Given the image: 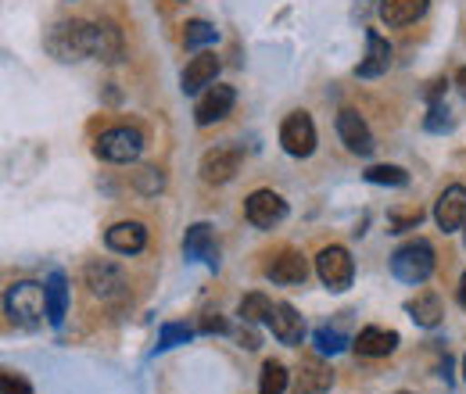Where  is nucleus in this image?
<instances>
[{
	"mask_svg": "<svg viewBox=\"0 0 466 394\" xmlns=\"http://www.w3.org/2000/svg\"><path fill=\"white\" fill-rule=\"evenodd\" d=\"M391 44L380 36V33H366V57L355 65V76L359 79H377V76H384L388 68H391Z\"/></svg>",
	"mask_w": 466,
	"mask_h": 394,
	"instance_id": "16",
	"label": "nucleus"
},
{
	"mask_svg": "<svg viewBox=\"0 0 466 394\" xmlns=\"http://www.w3.org/2000/svg\"><path fill=\"white\" fill-rule=\"evenodd\" d=\"M44 287H47V323H51V327H61V319H65V312H68V280H65L61 269H55Z\"/></svg>",
	"mask_w": 466,
	"mask_h": 394,
	"instance_id": "23",
	"label": "nucleus"
},
{
	"mask_svg": "<svg viewBox=\"0 0 466 394\" xmlns=\"http://www.w3.org/2000/svg\"><path fill=\"white\" fill-rule=\"evenodd\" d=\"M463 380H466V359H463Z\"/></svg>",
	"mask_w": 466,
	"mask_h": 394,
	"instance_id": "38",
	"label": "nucleus"
},
{
	"mask_svg": "<svg viewBox=\"0 0 466 394\" xmlns=\"http://www.w3.org/2000/svg\"><path fill=\"white\" fill-rule=\"evenodd\" d=\"M338 136H341V144L349 147L351 155H359V158H370L373 147H377L366 118L355 112V108H341L338 112Z\"/></svg>",
	"mask_w": 466,
	"mask_h": 394,
	"instance_id": "10",
	"label": "nucleus"
},
{
	"mask_svg": "<svg viewBox=\"0 0 466 394\" xmlns=\"http://www.w3.org/2000/svg\"><path fill=\"white\" fill-rule=\"evenodd\" d=\"M4 316L18 330H36L47 316V287L33 280H18L4 290Z\"/></svg>",
	"mask_w": 466,
	"mask_h": 394,
	"instance_id": "1",
	"label": "nucleus"
},
{
	"mask_svg": "<svg viewBox=\"0 0 466 394\" xmlns=\"http://www.w3.org/2000/svg\"><path fill=\"white\" fill-rule=\"evenodd\" d=\"M94 155L101 162H112V166H129L144 155V133L133 129V126H112L97 136L94 144Z\"/></svg>",
	"mask_w": 466,
	"mask_h": 394,
	"instance_id": "4",
	"label": "nucleus"
},
{
	"mask_svg": "<svg viewBox=\"0 0 466 394\" xmlns=\"http://www.w3.org/2000/svg\"><path fill=\"white\" fill-rule=\"evenodd\" d=\"M201 334H230V323L223 319V316H216V312H208L205 319H201V327H198Z\"/></svg>",
	"mask_w": 466,
	"mask_h": 394,
	"instance_id": "34",
	"label": "nucleus"
},
{
	"mask_svg": "<svg viewBox=\"0 0 466 394\" xmlns=\"http://www.w3.org/2000/svg\"><path fill=\"white\" fill-rule=\"evenodd\" d=\"M94 57L101 61H122V33L112 22H97L94 25Z\"/></svg>",
	"mask_w": 466,
	"mask_h": 394,
	"instance_id": "24",
	"label": "nucleus"
},
{
	"mask_svg": "<svg viewBox=\"0 0 466 394\" xmlns=\"http://www.w3.org/2000/svg\"><path fill=\"white\" fill-rule=\"evenodd\" d=\"M216 40H219V29H216L212 22L194 18V22H187V29H183V44H187V51L208 47V44H216Z\"/></svg>",
	"mask_w": 466,
	"mask_h": 394,
	"instance_id": "27",
	"label": "nucleus"
},
{
	"mask_svg": "<svg viewBox=\"0 0 466 394\" xmlns=\"http://www.w3.org/2000/svg\"><path fill=\"white\" fill-rule=\"evenodd\" d=\"M190 338H194V327H187V323H166V327L158 330V348H155V351L179 348V344H187Z\"/></svg>",
	"mask_w": 466,
	"mask_h": 394,
	"instance_id": "30",
	"label": "nucleus"
},
{
	"mask_svg": "<svg viewBox=\"0 0 466 394\" xmlns=\"http://www.w3.org/2000/svg\"><path fill=\"white\" fill-rule=\"evenodd\" d=\"M244 166V151L237 147V144H219V147H212V151H205L201 155V179L205 183H212V187H223V183H230L233 176L240 172Z\"/></svg>",
	"mask_w": 466,
	"mask_h": 394,
	"instance_id": "6",
	"label": "nucleus"
},
{
	"mask_svg": "<svg viewBox=\"0 0 466 394\" xmlns=\"http://www.w3.org/2000/svg\"><path fill=\"white\" fill-rule=\"evenodd\" d=\"M183 255H187V262H205L208 269H219V248H216V233H212V226L208 223L187 226Z\"/></svg>",
	"mask_w": 466,
	"mask_h": 394,
	"instance_id": "12",
	"label": "nucleus"
},
{
	"mask_svg": "<svg viewBox=\"0 0 466 394\" xmlns=\"http://www.w3.org/2000/svg\"><path fill=\"white\" fill-rule=\"evenodd\" d=\"M280 147L291 158H309L316 151V122L309 112H291L280 126Z\"/></svg>",
	"mask_w": 466,
	"mask_h": 394,
	"instance_id": "7",
	"label": "nucleus"
},
{
	"mask_svg": "<svg viewBox=\"0 0 466 394\" xmlns=\"http://www.w3.org/2000/svg\"><path fill=\"white\" fill-rule=\"evenodd\" d=\"M266 277L273 283H280V287H298V283L309 280V262H305V255L301 251H280L269 266H266Z\"/></svg>",
	"mask_w": 466,
	"mask_h": 394,
	"instance_id": "17",
	"label": "nucleus"
},
{
	"mask_svg": "<svg viewBox=\"0 0 466 394\" xmlns=\"http://www.w3.org/2000/svg\"><path fill=\"white\" fill-rule=\"evenodd\" d=\"M452 126V118H449V112H445V105H431V118H427V129L431 133H441V129H449Z\"/></svg>",
	"mask_w": 466,
	"mask_h": 394,
	"instance_id": "33",
	"label": "nucleus"
},
{
	"mask_svg": "<svg viewBox=\"0 0 466 394\" xmlns=\"http://www.w3.org/2000/svg\"><path fill=\"white\" fill-rule=\"evenodd\" d=\"M406 312L416 327L434 330V327L441 323V316H445V305H441V298H438L434 290H423V294H416L412 301H406Z\"/></svg>",
	"mask_w": 466,
	"mask_h": 394,
	"instance_id": "22",
	"label": "nucleus"
},
{
	"mask_svg": "<svg viewBox=\"0 0 466 394\" xmlns=\"http://www.w3.org/2000/svg\"><path fill=\"white\" fill-rule=\"evenodd\" d=\"M312 344H316L319 355H341L345 348H351L349 334H345L341 327H319V330L312 334Z\"/></svg>",
	"mask_w": 466,
	"mask_h": 394,
	"instance_id": "25",
	"label": "nucleus"
},
{
	"mask_svg": "<svg viewBox=\"0 0 466 394\" xmlns=\"http://www.w3.org/2000/svg\"><path fill=\"white\" fill-rule=\"evenodd\" d=\"M288 380H291V373H288V366L284 362H266L262 366V380H258V394H284L288 391Z\"/></svg>",
	"mask_w": 466,
	"mask_h": 394,
	"instance_id": "26",
	"label": "nucleus"
},
{
	"mask_svg": "<svg viewBox=\"0 0 466 394\" xmlns=\"http://www.w3.org/2000/svg\"><path fill=\"white\" fill-rule=\"evenodd\" d=\"M463 229H466V226H463Z\"/></svg>",
	"mask_w": 466,
	"mask_h": 394,
	"instance_id": "39",
	"label": "nucleus"
},
{
	"mask_svg": "<svg viewBox=\"0 0 466 394\" xmlns=\"http://www.w3.org/2000/svg\"><path fill=\"white\" fill-rule=\"evenodd\" d=\"M420 219H423V208H420V205H416V208H409V212H391V226H395V233L420 226Z\"/></svg>",
	"mask_w": 466,
	"mask_h": 394,
	"instance_id": "32",
	"label": "nucleus"
},
{
	"mask_svg": "<svg viewBox=\"0 0 466 394\" xmlns=\"http://www.w3.org/2000/svg\"><path fill=\"white\" fill-rule=\"evenodd\" d=\"M399 334L395 330H384V327H362L359 338L351 340V348L362 355V359H384L399 348Z\"/></svg>",
	"mask_w": 466,
	"mask_h": 394,
	"instance_id": "19",
	"label": "nucleus"
},
{
	"mask_svg": "<svg viewBox=\"0 0 466 394\" xmlns=\"http://www.w3.org/2000/svg\"><path fill=\"white\" fill-rule=\"evenodd\" d=\"M244 216L255 229H273L288 219V201L277 190H251L244 201Z\"/></svg>",
	"mask_w": 466,
	"mask_h": 394,
	"instance_id": "8",
	"label": "nucleus"
},
{
	"mask_svg": "<svg viewBox=\"0 0 466 394\" xmlns=\"http://www.w3.org/2000/svg\"><path fill=\"white\" fill-rule=\"evenodd\" d=\"M316 277L323 280L327 290H334V294L349 290L351 280H355V262H351L349 248H341V244L323 248V251L316 255Z\"/></svg>",
	"mask_w": 466,
	"mask_h": 394,
	"instance_id": "5",
	"label": "nucleus"
},
{
	"mask_svg": "<svg viewBox=\"0 0 466 394\" xmlns=\"http://www.w3.org/2000/svg\"><path fill=\"white\" fill-rule=\"evenodd\" d=\"M44 47L58 57V61H83V57H94V22H79V18L58 22V25L47 33Z\"/></svg>",
	"mask_w": 466,
	"mask_h": 394,
	"instance_id": "2",
	"label": "nucleus"
},
{
	"mask_svg": "<svg viewBox=\"0 0 466 394\" xmlns=\"http://www.w3.org/2000/svg\"><path fill=\"white\" fill-rule=\"evenodd\" d=\"M216 76H219V57L208 55V51H201V55L190 57V65L183 68V94H201L205 86H212L216 83Z\"/></svg>",
	"mask_w": 466,
	"mask_h": 394,
	"instance_id": "18",
	"label": "nucleus"
},
{
	"mask_svg": "<svg viewBox=\"0 0 466 394\" xmlns=\"http://www.w3.org/2000/svg\"><path fill=\"white\" fill-rule=\"evenodd\" d=\"M456 83H460V90L466 94V68H460V72H456Z\"/></svg>",
	"mask_w": 466,
	"mask_h": 394,
	"instance_id": "36",
	"label": "nucleus"
},
{
	"mask_svg": "<svg viewBox=\"0 0 466 394\" xmlns=\"http://www.w3.org/2000/svg\"><path fill=\"white\" fill-rule=\"evenodd\" d=\"M366 183H377V187H406L409 172L399 166H373L366 169Z\"/></svg>",
	"mask_w": 466,
	"mask_h": 394,
	"instance_id": "29",
	"label": "nucleus"
},
{
	"mask_svg": "<svg viewBox=\"0 0 466 394\" xmlns=\"http://www.w3.org/2000/svg\"><path fill=\"white\" fill-rule=\"evenodd\" d=\"M434 273V248L431 240L416 237V240H406L402 248H395L391 255V277L395 280L409 283V287H420V283L431 280Z\"/></svg>",
	"mask_w": 466,
	"mask_h": 394,
	"instance_id": "3",
	"label": "nucleus"
},
{
	"mask_svg": "<svg viewBox=\"0 0 466 394\" xmlns=\"http://www.w3.org/2000/svg\"><path fill=\"white\" fill-rule=\"evenodd\" d=\"M402 394H406V391H402Z\"/></svg>",
	"mask_w": 466,
	"mask_h": 394,
	"instance_id": "40",
	"label": "nucleus"
},
{
	"mask_svg": "<svg viewBox=\"0 0 466 394\" xmlns=\"http://www.w3.org/2000/svg\"><path fill=\"white\" fill-rule=\"evenodd\" d=\"M240 344H244L248 351H255V348H258V338H255L251 330H244V334H240Z\"/></svg>",
	"mask_w": 466,
	"mask_h": 394,
	"instance_id": "35",
	"label": "nucleus"
},
{
	"mask_svg": "<svg viewBox=\"0 0 466 394\" xmlns=\"http://www.w3.org/2000/svg\"><path fill=\"white\" fill-rule=\"evenodd\" d=\"M105 244L116 255H140L147 248V229L137 219H126V223H116L105 229Z\"/></svg>",
	"mask_w": 466,
	"mask_h": 394,
	"instance_id": "15",
	"label": "nucleus"
},
{
	"mask_svg": "<svg viewBox=\"0 0 466 394\" xmlns=\"http://www.w3.org/2000/svg\"><path fill=\"white\" fill-rule=\"evenodd\" d=\"M0 394H33V388H29V380H22L18 373L4 369V373H0Z\"/></svg>",
	"mask_w": 466,
	"mask_h": 394,
	"instance_id": "31",
	"label": "nucleus"
},
{
	"mask_svg": "<svg viewBox=\"0 0 466 394\" xmlns=\"http://www.w3.org/2000/svg\"><path fill=\"white\" fill-rule=\"evenodd\" d=\"M86 287H90V294L94 298H101V301H122L126 298V290H129V283H126V273L112 266V262H105V258H94L90 266H86Z\"/></svg>",
	"mask_w": 466,
	"mask_h": 394,
	"instance_id": "9",
	"label": "nucleus"
},
{
	"mask_svg": "<svg viewBox=\"0 0 466 394\" xmlns=\"http://www.w3.org/2000/svg\"><path fill=\"white\" fill-rule=\"evenodd\" d=\"M460 305L466 308V273H463V280H460Z\"/></svg>",
	"mask_w": 466,
	"mask_h": 394,
	"instance_id": "37",
	"label": "nucleus"
},
{
	"mask_svg": "<svg viewBox=\"0 0 466 394\" xmlns=\"http://www.w3.org/2000/svg\"><path fill=\"white\" fill-rule=\"evenodd\" d=\"M434 223L441 226L445 233H456L466 226V187L452 183L441 190L438 205H434Z\"/></svg>",
	"mask_w": 466,
	"mask_h": 394,
	"instance_id": "14",
	"label": "nucleus"
},
{
	"mask_svg": "<svg viewBox=\"0 0 466 394\" xmlns=\"http://www.w3.org/2000/svg\"><path fill=\"white\" fill-rule=\"evenodd\" d=\"M431 7V0H380L377 11L380 18L391 25V29H402V25H412L416 18H423Z\"/></svg>",
	"mask_w": 466,
	"mask_h": 394,
	"instance_id": "21",
	"label": "nucleus"
},
{
	"mask_svg": "<svg viewBox=\"0 0 466 394\" xmlns=\"http://www.w3.org/2000/svg\"><path fill=\"white\" fill-rule=\"evenodd\" d=\"M233 101H237L233 86H223V83L208 86V90L198 97V105H194V122H198V126H212V122H223V118L230 115Z\"/></svg>",
	"mask_w": 466,
	"mask_h": 394,
	"instance_id": "13",
	"label": "nucleus"
},
{
	"mask_svg": "<svg viewBox=\"0 0 466 394\" xmlns=\"http://www.w3.org/2000/svg\"><path fill=\"white\" fill-rule=\"evenodd\" d=\"M266 327L273 330V338L280 340V344H288V348H298L305 340V319L298 316V308L288 305V301H273Z\"/></svg>",
	"mask_w": 466,
	"mask_h": 394,
	"instance_id": "11",
	"label": "nucleus"
},
{
	"mask_svg": "<svg viewBox=\"0 0 466 394\" xmlns=\"http://www.w3.org/2000/svg\"><path fill=\"white\" fill-rule=\"evenodd\" d=\"M269 308H273V301L266 298V294H244L240 298V319L251 327V323H266L269 319Z\"/></svg>",
	"mask_w": 466,
	"mask_h": 394,
	"instance_id": "28",
	"label": "nucleus"
},
{
	"mask_svg": "<svg viewBox=\"0 0 466 394\" xmlns=\"http://www.w3.org/2000/svg\"><path fill=\"white\" fill-rule=\"evenodd\" d=\"M334 384V369L323 362V359H301V369H298V384L294 391L298 394H327Z\"/></svg>",
	"mask_w": 466,
	"mask_h": 394,
	"instance_id": "20",
	"label": "nucleus"
}]
</instances>
